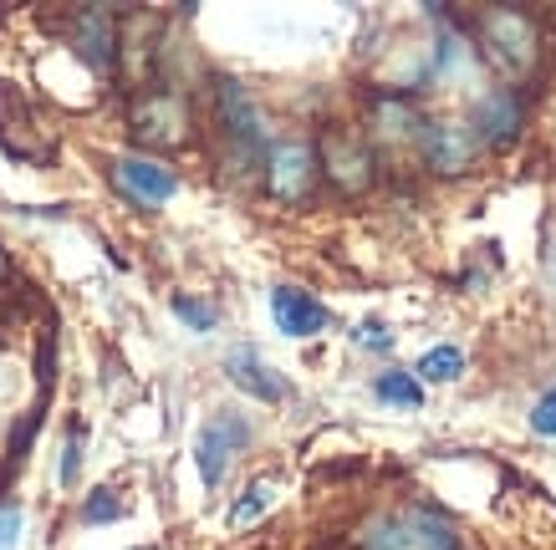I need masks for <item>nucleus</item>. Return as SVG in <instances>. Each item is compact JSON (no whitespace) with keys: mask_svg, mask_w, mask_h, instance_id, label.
<instances>
[{"mask_svg":"<svg viewBox=\"0 0 556 550\" xmlns=\"http://www.w3.org/2000/svg\"><path fill=\"white\" fill-rule=\"evenodd\" d=\"M470 31H475V41H480V51L506 72L510 82H531V77L541 72V51H546V41H541V26H536L531 11L490 5V11H475Z\"/></svg>","mask_w":556,"mask_h":550,"instance_id":"nucleus-1","label":"nucleus"},{"mask_svg":"<svg viewBox=\"0 0 556 550\" xmlns=\"http://www.w3.org/2000/svg\"><path fill=\"white\" fill-rule=\"evenodd\" d=\"M128 133L138 149L174 153L194 138V107L179 87H143L128 102Z\"/></svg>","mask_w":556,"mask_h":550,"instance_id":"nucleus-2","label":"nucleus"},{"mask_svg":"<svg viewBox=\"0 0 556 550\" xmlns=\"http://www.w3.org/2000/svg\"><path fill=\"white\" fill-rule=\"evenodd\" d=\"M317 149V174L342 194H368L372 179H378V158H372L368 138L348 133V128H321V138L312 143Z\"/></svg>","mask_w":556,"mask_h":550,"instance_id":"nucleus-3","label":"nucleus"},{"mask_svg":"<svg viewBox=\"0 0 556 550\" xmlns=\"http://www.w3.org/2000/svg\"><path fill=\"white\" fill-rule=\"evenodd\" d=\"M0 149L21 164H51L56 158V133L36 117V107H26L11 92V82H0Z\"/></svg>","mask_w":556,"mask_h":550,"instance_id":"nucleus-4","label":"nucleus"},{"mask_svg":"<svg viewBox=\"0 0 556 550\" xmlns=\"http://www.w3.org/2000/svg\"><path fill=\"white\" fill-rule=\"evenodd\" d=\"M108 179L118 189L128 204L138 209H159V204H169L179 194V174L169 164H159L149 153H118L113 164H108Z\"/></svg>","mask_w":556,"mask_h":550,"instance_id":"nucleus-5","label":"nucleus"},{"mask_svg":"<svg viewBox=\"0 0 556 550\" xmlns=\"http://www.w3.org/2000/svg\"><path fill=\"white\" fill-rule=\"evenodd\" d=\"M215 113H219L225 138L236 143V153L245 164L266 158V117H261V107H255L251 92H245L236 77H219L215 82Z\"/></svg>","mask_w":556,"mask_h":550,"instance_id":"nucleus-6","label":"nucleus"},{"mask_svg":"<svg viewBox=\"0 0 556 550\" xmlns=\"http://www.w3.org/2000/svg\"><path fill=\"white\" fill-rule=\"evenodd\" d=\"M261 164H266L270 200L302 204L306 194L317 189V149H312V143H302V138H281V143H270Z\"/></svg>","mask_w":556,"mask_h":550,"instance_id":"nucleus-7","label":"nucleus"},{"mask_svg":"<svg viewBox=\"0 0 556 550\" xmlns=\"http://www.w3.org/2000/svg\"><path fill=\"white\" fill-rule=\"evenodd\" d=\"M363 550H455V535L429 510H408L399 520H378L363 535Z\"/></svg>","mask_w":556,"mask_h":550,"instance_id":"nucleus-8","label":"nucleus"},{"mask_svg":"<svg viewBox=\"0 0 556 550\" xmlns=\"http://www.w3.org/2000/svg\"><path fill=\"white\" fill-rule=\"evenodd\" d=\"M67 41L92 72L118 67V16L108 5H77L67 16Z\"/></svg>","mask_w":556,"mask_h":550,"instance_id":"nucleus-9","label":"nucleus"},{"mask_svg":"<svg viewBox=\"0 0 556 550\" xmlns=\"http://www.w3.org/2000/svg\"><path fill=\"white\" fill-rule=\"evenodd\" d=\"M245 444H251V423H245L240 413H215L200 429V438H194V459H200V474H204L210 489L225 479V464H230Z\"/></svg>","mask_w":556,"mask_h":550,"instance_id":"nucleus-10","label":"nucleus"},{"mask_svg":"<svg viewBox=\"0 0 556 550\" xmlns=\"http://www.w3.org/2000/svg\"><path fill=\"white\" fill-rule=\"evenodd\" d=\"M475 153H480V138H475L465 123H429L419 138V158L434 168V174H444V179L465 174V168L475 164Z\"/></svg>","mask_w":556,"mask_h":550,"instance_id":"nucleus-11","label":"nucleus"},{"mask_svg":"<svg viewBox=\"0 0 556 550\" xmlns=\"http://www.w3.org/2000/svg\"><path fill=\"white\" fill-rule=\"evenodd\" d=\"M521 123H526V92L521 87H501V92L480 98V107L470 117V133L480 143H490V149H501V143L521 133Z\"/></svg>","mask_w":556,"mask_h":550,"instance_id":"nucleus-12","label":"nucleus"},{"mask_svg":"<svg viewBox=\"0 0 556 550\" xmlns=\"http://www.w3.org/2000/svg\"><path fill=\"white\" fill-rule=\"evenodd\" d=\"M368 128H372V138H378V143H388V149H419L429 117H424L408 98H378V102H372Z\"/></svg>","mask_w":556,"mask_h":550,"instance_id":"nucleus-13","label":"nucleus"},{"mask_svg":"<svg viewBox=\"0 0 556 550\" xmlns=\"http://www.w3.org/2000/svg\"><path fill=\"white\" fill-rule=\"evenodd\" d=\"M270 317L287 336H317L327 327V306L317 296L296 291V285H276L270 291Z\"/></svg>","mask_w":556,"mask_h":550,"instance_id":"nucleus-14","label":"nucleus"},{"mask_svg":"<svg viewBox=\"0 0 556 550\" xmlns=\"http://www.w3.org/2000/svg\"><path fill=\"white\" fill-rule=\"evenodd\" d=\"M225 372H230V383L245 387V393H251V398H261V402H281V398H287V383L276 378V367H270L255 347H230Z\"/></svg>","mask_w":556,"mask_h":550,"instance_id":"nucleus-15","label":"nucleus"},{"mask_svg":"<svg viewBox=\"0 0 556 550\" xmlns=\"http://www.w3.org/2000/svg\"><path fill=\"white\" fill-rule=\"evenodd\" d=\"M459 372H465L459 347H434V351H424V357H419V367H414V383H455Z\"/></svg>","mask_w":556,"mask_h":550,"instance_id":"nucleus-16","label":"nucleus"},{"mask_svg":"<svg viewBox=\"0 0 556 550\" xmlns=\"http://www.w3.org/2000/svg\"><path fill=\"white\" fill-rule=\"evenodd\" d=\"M270 504H276V479H255L251 489L236 500V510H230V525H236V530H245V525H255V520L266 515Z\"/></svg>","mask_w":556,"mask_h":550,"instance_id":"nucleus-17","label":"nucleus"},{"mask_svg":"<svg viewBox=\"0 0 556 550\" xmlns=\"http://www.w3.org/2000/svg\"><path fill=\"white\" fill-rule=\"evenodd\" d=\"M372 393L383 402H399V408H419L424 402V387L408 378V372H383L378 383H372Z\"/></svg>","mask_w":556,"mask_h":550,"instance_id":"nucleus-18","label":"nucleus"},{"mask_svg":"<svg viewBox=\"0 0 556 550\" xmlns=\"http://www.w3.org/2000/svg\"><path fill=\"white\" fill-rule=\"evenodd\" d=\"M123 515V500H118V489H92L83 500V520L87 525H108V520H118Z\"/></svg>","mask_w":556,"mask_h":550,"instance_id":"nucleus-19","label":"nucleus"},{"mask_svg":"<svg viewBox=\"0 0 556 550\" xmlns=\"http://www.w3.org/2000/svg\"><path fill=\"white\" fill-rule=\"evenodd\" d=\"M174 317H179V321H189L194 332H215L219 311H215V306H210V300H194V296H174Z\"/></svg>","mask_w":556,"mask_h":550,"instance_id":"nucleus-20","label":"nucleus"},{"mask_svg":"<svg viewBox=\"0 0 556 550\" xmlns=\"http://www.w3.org/2000/svg\"><path fill=\"white\" fill-rule=\"evenodd\" d=\"M531 429H536L541 438H556V387L541 393V402L531 408Z\"/></svg>","mask_w":556,"mask_h":550,"instance_id":"nucleus-21","label":"nucleus"},{"mask_svg":"<svg viewBox=\"0 0 556 550\" xmlns=\"http://www.w3.org/2000/svg\"><path fill=\"white\" fill-rule=\"evenodd\" d=\"M77 469H83V429L72 423L67 453H62V484H77Z\"/></svg>","mask_w":556,"mask_h":550,"instance_id":"nucleus-22","label":"nucleus"},{"mask_svg":"<svg viewBox=\"0 0 556 550\" xmlns=\"http://www.w3.org/2000/svg\"><path fill=\"white\" fill-rule=\"evenodd\" d=\"M16 535H21V510L0 504V550H16Z\"/></svg>","mask_w":556,"mask_h":550,"instance_id":"nucleus-23","label":"nucleus"},{"mask_svg":"<svg viewBox=\"0 0 556 550\" xmlns=\"http://www.w3.org/2000/svg\"><path fill=\"white\" fill-rule=\"evenodd\" d=\"M357 342H363V347H372V351H383L388 342H393V336H388L383 327H378V321H363V327H357Z\"/></svg>","mask_w":556,"mask_h":550,"instance_id":"nucleus-24","label":"nucleus"},{"mask_svg":"<svg viewBox=\"0 0 556 550\" xmlns=\"http://www.w3.org/2000/svg\"><path fill=\"white\" fill-rule=\"evenodd\" d=\"M0 276H5V251H0Z\"/></svg>","mask_w":556,"mask_h":550,"instance_id":"nucleus-25","label":"nucleus"}]
</instances>
